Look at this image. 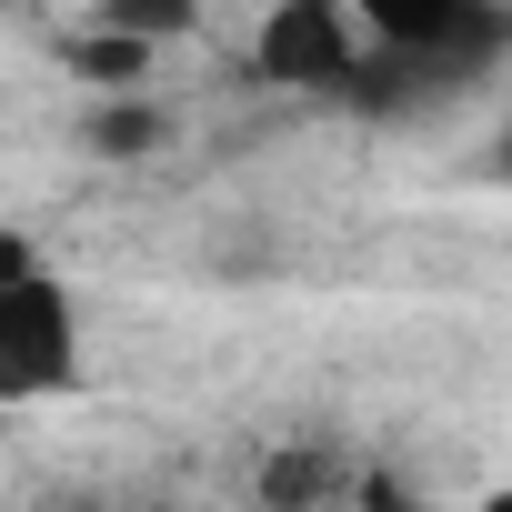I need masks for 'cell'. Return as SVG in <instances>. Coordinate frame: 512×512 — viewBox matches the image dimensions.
I'll list each match as a JSON object with an SVG mask.
<instances>
[{"mask_svg":"<svg viewBox=\"0 0 512 512\" xmlns=\"http://www.w3.org/2000/svg\"><path fill=\"white\" fill-rule=\"evenodd\" d=\"M81 372V312L21 231H0V402H41Z\"/></svg>","mask_w":512,"mask_h":512,"instance_id":"6da1fadb","label":"cell"},{"mask_svg":"<svg viewBox=\"0 0 512 512\" xmlns=\"http://www.w3.org/2000/svg\"><path fill=\"white\" fill-rule=\"evenodd\" d=\"M372 61V31L352 21V0H272L262 41H251V71L272 91H352Z\"/></svg>","mask_w":512,"mask_h":512,"instance_id":"7a4b0ae2","label":"cell"},{"mask_svg":"<svg viewBox=\"0 0 512 512\" xmlns=\"http://www.w3.org/2000/svg\"><path fill=\"white\" fill-rule=\"evenodd\" d=\"M352 21L392 71H452L462 31H482V0H352Z\"/></svg>","mask_w":512,"mask_h":512,"instance_id":"3957f363","label":"cell"},{"mask_svg":"<svg viewBox=\"0 0 512 512\" xmlns=\"http://www.w3.org/2000/svg\"><path fill=\"white\" fill-rule=\"evenodd\" d=\"M61 61L81 71V81H101V91H141V71H151V41L141 31H91V41H61Z\"/></svg>","mask_w":512,"mask_h":512,"instance_id":"277c9868","label":"cell"},{"mask_svg":"<svg viewBox=\"0 0 512 512\" xmlns=\"http://www.w3.org/2000/svg\"><path fill=\"white\" fill-rule=\"evenodd\" d=\"M161 141V111L141 101V91H111L101 111H91V151H111V161H131V151H151Z\"/></svg>","mask_w":512,"mask_h":512,"instance_id":"5b68a950","label":"cell"},{"mask_svg":"<svg viewBox=\"0 0 512 512\" xmlns=\"http://www.w3.org/2000/svg\"><path fill=\"white\" fill-rule=\"evenodd\" d=\"M332 492H342V472L322 452H272L262 462V502H332Z\"/></svg>","mask_w":512,"mask_h":512,"instance_id":"8992f818","label":"cell"},{"mask_svg":"<svg viewBox=\"0 0 512 512\" xmlns=\"http://www.w3.org/2000/svg\"><path fill=\"white\" fill-rule=\"evenodd\" d=\"M101 21H111V31H141V41L161 51V41L191 31V0H101Z\"/></svg>","mask_w":512,"mask_h":512,"instance_id":"52a82bcc","label":"cell"},{"mask_svg":"<svg viewBox=\"0 0 512 512\" xmlns=\"http://www.w3.org/2000/svg\"><path fill=\"white\" fill-rule=\"evenodd\" d=\"M492 171H502V181H512V121H502V141H492Z\"/></svg>","mask_w":512,"mask_h":512,"instance_id":"ba28073f","label":"cell"}]
</instances>
